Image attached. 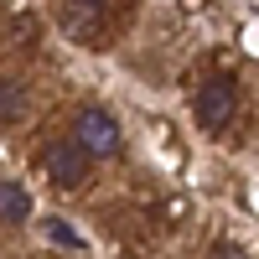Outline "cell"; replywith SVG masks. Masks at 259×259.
I'll return each instance as SVG.
<instances>
[{
	"label": "cell",
	"mask_w": 259,
	"mask_h": 259,
	"mask_svg": "<svg viewBox=\"0 0 259 259\" xmlns=\"http://www.w3.org/2000/svg\"><path fill=\"white\" fill-rule=\"evenodd\" d=\"M73 140L89 150L94 161H109V156H119V150H124V135H119L114 114H109V109H99V104L78 109V119H73Z\"/></svg>",
	"instance_id": "obj_1"
},
{
	"label": "cell",
	"mask_w": 259,
	"mask_h": 259,
	"mask_svg": "<svg viewBox=\"0 0 259 259\" xmlns=\"http://www.w3.org/2000/svg\"><path fill=\"white\" fill-rule=\"evenodd\" d=\"M197 119L202 130H228L233 114H239V83H233V73H212L202 89H197Z\"/></svg>",
	"instance_id": "obj_2"
},
{
	"label": "cell",
	"mask_w": 259,
	"mask_h": 259,
	"mask_svg": "<svg viewBox=\"0 0 259 259\" xmlns=\"http://www.w3.org/2000/svg\"><path fill=\"white\" fill-rule=\"evenodd\" d=\"M89 166H94V156L78 140H52L47 150H41V171H47V182L62 187V192H73V187L89 182Z\"/></svg>",
	"instance_id": "obj_3"
},
{
	"label": "cell",
	"mask_w": 259,
	"mask_h": 259,
	"mask_svg": "<svg viewBox=\"0 0 259 259\" xmlns=\"http://www.w3.org/2000/svg\"><path fill=\"white\" fill-rule=\"evenodd\" d=\"M31 218V192L21 182H0V223H26Z\"/></svg>",
	"instance_id": "obj_4"
},
{
	"label": "cell",
	"mask_w": 259,
	"mask_h": 259,
	"mask_svg": "<svg viewBox=\"0 0 259 259\" xmlns=\"http://www.w3.org/2000/svg\"><path fill=\"white\" fill-rule=\"evenodd\" d=\"M26 109H31L26 89H21L16 78H0V124H21V119H26Z\"/></svg>",
	"instance_id": "obj_5"
},
{
	"label": "cell",
	"mask_w": 259,
	"mask_h": 259,
	"mask_svg": "<svg viewBox=\"0 0 259 259\" xmlns=\"http://www.w3.org/2000/svg\"><path fill=\"white\" fill-rule=\"evenodd\" d=\"M62 26L73 31V41H99V11H83V6H62Z\"/></svg>",
	"instance_id": "obj_6"
},
{
	"label": "cell",
	"mask_w": 259,
	"mask_h": 259,
	"mask_svg": "<svg viewBox=\"0 0 259 259\" xmlns=\"http://www.w3.org/2000/svg\"><path fill=\"white\" fill-rule=\"evenodd\" d=\"M47 239H52V244H62V249H83V239H78V228H68L62 218H47Z\"/></svg>",
	"instance_id": "obj_7"
},
{
	"label": "cell",
	"mask_w": 259,
	"mask_h": 259,
	"mask_svg": "<svg viewBox=\"0 0 259 259\" xmlns=\"http://www.w3.org/2000/svg\"><path fill=\"white\" fill-rule=\"evenodd\" d=\"M212 259H244V254L233 249V244H218V254H212Z\"/></svg>",
	"instance_id": "obj_8"
},
{
	"label": "cell",
	"mask_w": 259,
	"mask_h": 259,
	"mask_svg": "<svg viewBox=\"0 0 259 259\" xmlns=\"http://www.w3.org/2000/svg\"><path fill=\"white\" fill-rule=\"evenodd\" d=\"M68 6H83V11H99V0H68Z\"/></svg>",
	"instance_id": "obj_9"
}]
</instances>
